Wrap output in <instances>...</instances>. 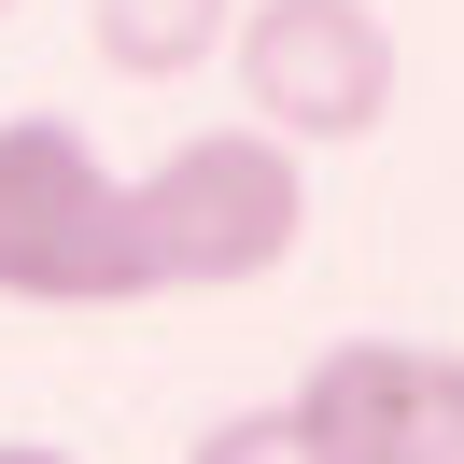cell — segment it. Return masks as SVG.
I'll use <instances>...</instances> for the list:
<instances>
[{"mask_svg":"<svg viewBox=\"0 0 464 464\" xmlns=\"http://www.w3.org/2000/svg\"><path fill=\"white\" fill-rule=\"evenodd\" d=\"M127 211H141L155 295H239L295 267V239H310V155L267 127H198L155 169H127Z\"/></svg>","mask_w":464,"mask_h":464,"instance_id":"1","label":"cell"},{"mask_svg":"<svg viewBox=\"0 0 464 464\" xmlns=\"http://www.w3.org/2000/svg\"><path fill=\"white\" fill-rule=\"evenodd\" d=\"M0 295L14 310H127V295H155L127 169H99V141H71L57 113H0Z\"/></svg>","mask_w":464,"mask_h":464,"instance_id":"2","label":"cell"},{"mask_svg":"<svg viewBox=\"0 0 464 464\" xmlns=\"http://www.w3.org/2000/svg\"><path fill=\"white\" fill-rule=\"evenodd\" d=\"M226 71H239V127H267L295 155H352L394 113V29H380V0H239Z\"/></svg>","mask_w":464,"mask_h":464,"instance_id":"3","label":"cell"},{"mask_svg":"<svg viewBox=\"0 0 464 464\" xmlns=\"http://www.w3.org/2000/svg\"><path fill=\"white\" fill-rule=\"evenodd\" d=\"M295 422L338 464H464V352L422 338H338L295 380Z\"/></svg>","mask_w":464,"mask_h":464,"instance_id":"4","label":"cell"},{"mask_svg":"<svg viewBox=\"0 0 464 464\" xmlns=\"http://www.w3.org/2000/svg\"><path fill=\"white\" fill-rule=\"evenodd\" d=\"M239 29V0H85V57L127 85H183L211 71V43Z\"/></svg>","mask_w":464,"mask_h":464,"instance_id":"5","label":"cell"},{"mask_svg":"<svg viewBox=\"0 0 464 464\" xmlns=\"http://www.w3.org/2000/svg\"><path fill=\"white\" fill-rule=\"evenodd\" d=\"M183 464H338V450H324V436L295 422V394H282V408H239V422H211Z\"/></svg>","mask_w":464,"mask_h":464,"instance_id":"6","label":"cell"},{"mask_svg":"<svg viewBox=\"0 0 464 464\" xmlns=\"http://www.w3.org/2000/svg\"><path fill=\"white\" fill-rule=\"evenodd\" d=\"M0 464H71V450H43V436H0Z\"/></svg>","mask_w":464,"mask_h":464,"instance_id":"7","label":"cell"},{"mask_svg":"<svg viewBox=\"0 0 464 464\" xmlns=\"http://www.w3.org/2000/svg\"><path fill=\"white\" fill-rule=\"evenodd\" d=\"M0 14H14V0H0Z\"/></svg>","mask_w":464,"mask_h":464,"instance_id":"8","label":"cell"}]
</instances>
